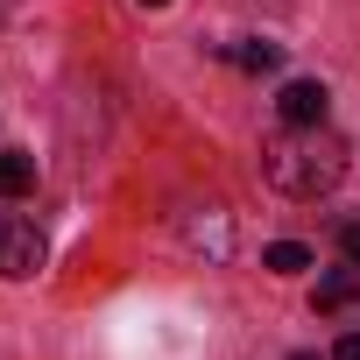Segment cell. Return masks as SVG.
I'll return each mask as SVG.
<instances>
[{
    "label": "cell",
    "mask_w": 360,
    "mask_h": 360,
    "mask_svg": "<svg viewBox=\"0 0 360 360\" xmlns=\"http://www.w3.org/2000/svg\"><path fill=\"white\" fill-rule=\"evenodd\" d=\"M226 57H233L240 71H276V64H283V50H276V43H262V36H248V43H233Z\"/></svg>",
    "instance_id": "cell-5"
},
{
    "label": "cell",
    "mask_w": 360,
    "mask_h": 360,
    "mask_svg": "<svg viewBox=\"0 0 360 360\" xmlns=\"http://www.w3.org/2000/svg\"><path fill=\"white\" fill-rule=\"evenodd\" d=\"M353 297H360V276H353V269H339V276L318 283V311H346Z\"/></svg>",
    "instance_id": "cell-7"
},
{
    "label": "cell",
    "mask_w": 360,
    "mask_h": 360,
    "mask_svg": "<svg viewBox=\"0 0 360 360\" xmlns=\"http://www.w3.org/2000/svg\"><path fill=\"white\" fill-rule=\"evenodd\" d=\"M332 360H360V332H346V339L332 346Z\"/></svg>",
    "instance_id": "cell-10"
},
{
    "label": "cell",
    "mask_w": 360,
    "mask_h": 360,
    "mask_svg": "<svg viewBox=\"0 0 360 360\" xmlns=\"http://www.w3.org/2000/svg\"><path fill=\"white\" fill-rule=\"evenodd\" d=\"M36 191V162L22 148H0V198H29Z\"/></svg>",
    "instance_id": "cell-4"
},
{
    "label": "cell",
    "mask_w": 360,
    "mask_h": 360,
    "mask_svg": "<svg viewBox=\"0 0 360 360\" xmlns=\"http://www.w3.org/2000/svg\"><path fill=\"white\" fill-rule=\"evenodd\" d=\"M141 8H169V0H141Z\"/></svg>",
    "instance_id": "cell-11"
},
{
    "label": "cell",
    "mask_w": 360,
    "mask_h": 360,
    "mask_svg": "<svg viewBox=\"0 0 360 360\" xmlns=\"http://www.w3.org/2000/svg\"><path fill=\"white\" fill-rule=\"evenodd\" d=\"M43 255H50V240H43V226H36V219L0 212V276L22 283V276H36V269H43Z\"/></svg>",
    "instance_id": "cell-2"
},
{
    "label": "cell",
    "mask_w": 360,
    "mask_h": 360,
    "mask_svg": "<svg viewBox=\"0 0 360 360\" xmlns=\"http://www.w3.org/2000/svg\"><path fill=\"white\" fill-rule=\"evenodd\" d=\"M198 212H205V219H191V240H198V248H212V255H226V248H233V233H226L219 205H198Z\"/></svg>",
    "instance_id": "cell-6"
},
{
    "label": "cell",
    "mask_w": 360,
    "mask_h": 360,
    "mask_svg": "<svg viewBox=\"0 0 360 360\" xmlns=\"http://www.w3.org/2000/svg\"><path fill=\"white\" fill-rule=\"evenodd\" d=\"M339 255H346V269H360V219L339 226Z\"/></svg>",
    "instance_id": "cell-9"
},
{
    "label": "cell",
    "mask_w": 360,
    "mask_h": 360,
    "mask_svg": "<svg viewBox=\"0 0 360 360\" xmlns=\"http://www.w3.org/2000/svg\"><path fill=\"white\" fill-rule=\"evenodd\" d=\"M262 176L283 198H318L346 176V141L318 120V127H283L262 141Z\"/></svg>",
    "instance_id": "cell-1"
},
{
    "label": "cell",
    "mask_w": 360,
    "mask_h": 360,
    "mask_svg": "<svg viewBox=\"0 0 360 360\" xmlns=\"http://www.w3.org/2000/svg\"><path fill=\"white\" fill-rule=\"evenodd\" d=\"M325 106H332V92H325L318 78H290V85L276 92V113H283V127H318V120H325Z\"/></svg>",
    "instance_id": "cell-3"
},
{
    "label": "cell",
    "mask_w": 360,
    "mask_h": 360,
    "mask_svg": "<svg viewBox=\"0 0 360 360\" xmlns=\"http://www.w3.org/2000/svg\"><path fill=\"white\" fill-rule=\"evenodd\" d=\"M262 262H269L276 276H304V269H311V248H304V240H276Z\"/></svg>",
    "instance_id": "cell-8"
},
{
    "label": "cell",
    "mask_w": 360,
    "mask_h": 360,
    "mask_svg": "<svg viewBox=\"0 0 360 360\" xmlns=\"http://www.w3.org/2000/svg\"><path fill=\"white\" fill-rule=\"evenodd\" d=\"M290 360H318V353H290Z\"/></svg>",
    "instance_id": "cell-12"
}]
</instances>
